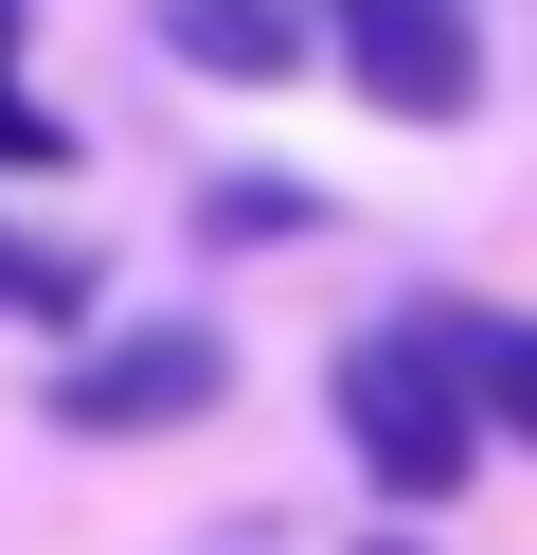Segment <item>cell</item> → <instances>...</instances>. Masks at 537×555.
Segmentation results:
<instances>
[{
	"mask_svg": "<svg viewBox=\"0 0 537 555\" xmlns=\"http://www.w3.org/2000/svg\"><path fill=\"white\" fill-rule=\"evenodd\" d=\"M412 340L448 359L484 448H537V305H412Z\"/></svg>",
	"mask_w": 537,
	"mask_h": 555,
	"instance_id": "4",
	"label": "cell"
},
{
	"mask_svg": "<svg viewBox=\"0 0 537 555\" xmlns=\"http://www.w3.org/2000/svg\"><path fill=\"white\" fill-rule=\"evenodd\" d=\"M179 216H197V251H305V233H322V197L286 180V162H233V180H197Z\"/></svg>",
	"mask_w": 537,
	"mask_h": 555,
	"instance_id": "6",
	"label": "cell"
},
{
	"mask_svg": "<svg viewBox=\"0 0 537 555\" xmlns=\"http://www.w3.org/2000/svg\"><path fill=\"white\" fill-rule=\"evenodd\" d=\"M0 269H18V233H0Z\"/></svg>",
	"mask_w": 537,
	"mask_h": 555,
	"instance_id": "11",
	"label": "cell"
},
{
	"mask_svg": "<svg viewBox=\"0 0 537 555\" xmlns=\"http://www.w3.org/2000/svg\"><path fill=\"white\" fill-rule=\"evenodd\" d=\"M358 555H430V538H358Z\"/></svg>",
	"mask_w": 537,
	"mask_h": 555,
	"instance_id": "10",
	"label": "cell"
},
{
	"mask_svg": "<svg viewBox=\"0 0 537 555\" xmlns=\"http://www.w3.org/2000/svg\"><path fill=\"white\" fill-rule=\"evenodd\" d=\"M143 37H162L179 73H215V90H286V73H322V54H305V0H143Z\"/></svg>",
	"mask_w": 537,
	"mask_h": 555,
	"instance_id": "5",
	"label": "cell"
},
{
	"mask_svg": "<svg viewBox=\"0 0 537 555\" xmlns=\"http://www.w3.org/2000/svg\"><path fill=\"white\" fill-rule=\"evenodd\" d=\"M72 162H90V144H72L36 90H0V180H72Z\"/></svg>",
	"mask_w": 537,
	"mask_h": 555,
	"instance_id": "8",
	"label": "cell"
},
{
	"mask_svg": "<svg viewBox=\"0 0 537 555\" xmlns=\"http://www.w3.org/2000/svg\"><path fill=\"white\" fill-rule=\"evenodd\" d=\"M322 412H341V448H358V483H376V502H412V519H448L465 483H484V430H465V395H448V359H430L412 323H358L341 359H322Z\"/></svg>",
	"mask_w": 537,
	"mask_h": 555,
	"instance_id": "1",
	"label": "cell"
},
{
	"mask_svg": "<svg viewBox=\"0 0 537 555\" xmlns=\"http://www.w3.org/2000/svg\"><path fill=\"white\" fill-rule=\"evenodd\" d=\"M36 412H54L72 448L197 430V412H233V340H215V323H107V340H72V359L36 376Z\"/></svg>",
	"mask_w": 537,
	"mask_h": 555,
	"instance_id": "3",
	"label": "cell"
},
{
	"mask_svg": "<svg viewBox=\"0 0 537 555\" xmlns=\"http://www.w3.org/2000/svg\"><path fill=\"white\" fill-rule=\"evenodd\" d=\"M18 54H36V0H0V90H18Z\"/></svg>",
	"mask_w": 537,
	"mask_h": 555,
	"instance_id": "9",
	"label": "cell"
},
{
	"mask_svg": "<svg viewBox=\"0 0 537 555\" xmlns=\"http://www.w3.org/2000/svg\"><path fill=\"white\" fill-rule=\"evenodd\" d=\"M305 54L376 126H465L484 108V0H305Z\"/></svg>",
	"mask_w": 537,
	"mask_h": 555,
	"instance_id": "2",
	"label": "cell"
},
{
	"mask_svg": "<svg viewBox=\"0 0 537 555\" xmlns=\"http://www.w3.org/2000/svg\"><path fill=\"white\" fill-rule=\"evenodd\" d=\"M0 305H18V323H90V305H107L90 233H72V251H18V269H0Z\"/></svg>",
	"mask_w": 537,
	"mask_h": 555,
	"instance_id": "7",
	"label": "cell"
}]
</instances>
